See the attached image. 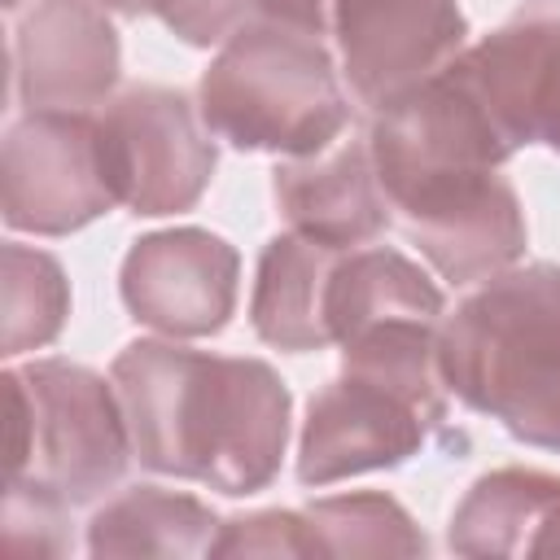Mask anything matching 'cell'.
<instances>
[{
	"instance_id": "obj_1",
	"label": "cell",
	"mask_w": 560,
	"mask_h": 560,
	"mask_svg": "<svg viewBox=\"0 0 560 560\" xmlns=\"http://www.w3.org/2000/svg\"><path fill=\"white\" fill-rule=\"evenodd\" d=\"M109 381L122 402L131 455L149 472L201 481L232 499L276 481L293 398L267 359L140 337L114 354Z\"/></svg>"
},
{
	"instance_id": "obj_2",
	"label": "cell",
	"mask_w": 560,
	"mask_h": 560,
	"mask_svg": "<svg viewBox=\"0 0 560 560\" xmlns=\"http://www.w3.org/2000/svg\"><path fill=\"white\" fill-rule=\"evenodd\" d=\"M451 394L525 446L560 451V262L481 280L438 328Z\"/></svg>"
},
{
	"instance_id": "obj_3",
	"label": "cell",
	"mask_w": 560,
	"mask_h": 560,
	"mask_svg": "<svg viewBox=\"0 0 560 560\" xmlns=\"http://www.w3.org/2000/svg\"><path fill=\"white\" fill-rule=\"evenodd\" d=\"M197 105L214 140L276 158L319 153L350 122V92L328 39L280 22H249L219 44Z\"/></svg>"
},
{
	"instance_id": "obj_4",
	"label": "cell",
	"mask_w": 560,
	"mask_h": 560,
	"mask_svg": "<svg viewBox=\"0 0 560 560\" xmlns=\"http://www.w3.org/2000/svg\"><path fill=\"white\" fill-rule=\"evenodd\" d=\"M9 481L35 486L70 508L96 503L127 472L131 433L114 381L70 359L4 368Z\"/></svg>"
},
{
	"instance_id": "obj_5",
	"label": "cell",
	"mask_w": 560,
	"mask_h": 560,
	"mask_svg": "<svg viewBox=\"0 0 560 560\" xmlns=\"http://www.w3.org/2000/svg\"><path fill=\"white\" fill-rule=\"evenodd\" d=\"M105 175L131 214L192 210L210 188L219 149L201 105L166 83H131L96 109Z\"/></svg>"
},
{
	"instance_id": "obj_6",
	"label": "cell",
	"mask_w": 560,
	"mask_h": 560,
	"mask_svg": "<svg viewBox=\"0 0 560 560\" xmlns=\"http://www.w3.org/2000/svg\"><path fill=\"white\" fill-rule=\"evenodd\" d=\"M394 219L451 284H481L525 254V210L499 166H446L385 188Z\"/></svg>"
},
{
	"instance_id": "obj_7",
	"label": "cell",
	"mask_w": 560,
	"mask_h": 560,
	"mask_svg": "<svg viewBox=\"0 0 560 560\" xmlns=\"http://www.w3.org/2000/svg\"><path fill=\"white\" fill-rule=\"evenodd\" d=\"M0 206L13 232L70 236L118 206L96 109H26L4 131L0 158Z\"/></svg>"
},
{
	"instance_id": "obj_8",
	"label": "cell",
	"mask_w": 560,
	"mask_h": 560,
	"mask_svg": "<svg viewBox=\"0 0 560 560\" xmlns=\"http://www.w3.org/2000/svg\"><path fill=\"white\" fill-rule=\"evenodd\" d=\"M332 44L354 105L381 114L468 48V18L459 0H332Z\"/></svg>"
},
{
	"instance_id": "obj_9",
	"label": "cell",
	"mask_w": 560,
	"mask_h": 560,
	"mask_svg": "<svg viewBox=\"0 0 560 560\" xmlns=\"http://www.w3.org/2000/svg\"><path fill=\"white\" fill-rule=\"evenodd\" d=\"M241 289V254L210 228H162L131 241L118 293L136 324L192 341L228 328Z\"/></svg>"
},
{
	"instance_id": "obj_10",
	"label": "cell",
	"mask_w": 560,
	"mask_h": 560,
	"mask_svg": "<svg viewBox=\"0 0 560 560\" xmlns=\"http://www.w3.org/2000/svg\"><path fill=\"white\" fill-rule=\"evenodd\" d=\"M433 429L438 420L398 389L341 372L306 402L298 438V481L332 486L359 472L398 468L420 455Z\"/></svg>"
},
{
	"instance_id": "obj_11",
	"label": "cell",
	"mask_w": 560,
	"mask_h": 560,
	"mask_svg": "<svg viewBox=\"0 0 560 560\" xmlns=\"http://www.w3.org/2000/svg\"><path fill=\"white\" fill-rule=\"evenodd\" d=\"M13 92L26 109L92 114L114 96L122 48L96 0H35L13 22Z\"/></svg>"
},
{
	"instance_id": "obj_12",
	"label": "cell",
	"mask_w": 560,
	"mask_h": 560,
	"mask_svg": "<svg viewBox=\"0 0 560 560\" xmlns=\"http://www.w3.org/2000/svg\"><path fill=\"white\" fill-rule=\"evenodd\" d=\"M451 66L512 149L542 144L560 153V13H516L468 44Z\"/></svg>"
},
{
	"instance_id": "obj_13",
	"label": "cell",
	"mask_w": 560,
	"mask_h": 560,
	"mask_svg": "<svg viewBox=\"0 0 560 560\" xmlns=\"http://www.w3.org/2000/svg\"><path fill=\"white\" fill-rule=\"evenodd\" d=\"M271 192L280 219L293 232L332 249L368 245L394 223L368 136L337 140L306 158H280Z\"/></svg>"
},
{
	"instance_id": "obj_14",
	"label": "cell",
	"mask_w": 560,
	"mask_h": 560,
	"mask_svg": "<svg viewBox=\"0 0 560 560\" xmlns=\"http://www.w3.org/2000/svg\"><path fill=\"white\" fill-rule=\"evenodd\" d=\"M455 556H560V472L494 468L455 503L446 525Z\"/></svg>"
},
{
	"instance_id": "obj_15",
	"label": "cell",
	"mask_w": 560,
	"mask_h": 560,
	"mask_svg": "<svg viewBox=\"0 0 560 560\" xmlns=\"http://www.w3.org/2000/svg\"><path fill=\"white\" fill-rule=\"evenodd\" d=\"M341 249L311 241L302 232H276L254 271V293H249V324L258 341L289 350V354H311L328 350V319H324V298H328V276Z\"/></svg>"
},
{
	"instance_id": "obj_16",
	"label": "cell",
	"mask_w": 560,
	"mask_h": 560,
	"mask_svg": "<svg viewBox=\"0 0 560 560\" xmlns=\"http://www.w3.org/2000/svg\"><path fill=\"white\" fill-rule=\"evenodd\" d=\"M442 315H446L442 289L402 249L354 245V249L337 254L332 276H328V298H324V319H328L332 346H341L350 332L381 324V319L442 324Z\"/></svg>"
},
{
	"instance_id": "obj_17",
	"label": "cell",
	"mask_w": 560,
	"mask_h": 560,
	"mask_svg": "<svg viewBox=\"0 0 560 560\" xmlns=\"http://www.w3.org/2000/svg\"><path fill=\"white\" fill-rule=\"evenodd\" d=\"M219 516L210 503L166 486H127L105 499L88 521L92 556H166L192 560L210 556L219 538Z\"/></svg>"
},
{
	"instance_id": "obj_18",
	"label": "cell",
	"mask_w": 560,
	"mask_h": 560,
	"mask_svg": "<svg viewBox=\"0 0 560 560\" xmlns=\"http://www.w3.org/2000/svg\"><path fill=\"white\" fill-rule=\"evenodd\" d=\"M0 350L9 359L57 341L70 315V280L48 249L4 241L0 249Z\"/></svg>"
},
{
	"instance_id": "obj_19",
	"label": "cell",
	"mask_w": 560,
	"mask_h": 560,
	"mask_svg": "<svg viewBox=\"0 0 560 560\" xmlns=\"http://www.w3.org/2000/svg\"><path fill=\"white\" fill-rule=\"evenodd\" d=\"M315 556H424V534L411 512L381 490L328 494L302 508Z\"/></svg>"
},
{
	"instance_id": "obj_20",
	"label": "cell",
	"mask_w": 560,
	"mask_h": 560,
	"mask_svg": "<svg viewBox=\"0 0 560 560\" xmlns=\"http://www.w3.org/2000/svg\"><path fill=\"white\" fill-rule=\"evenodd\" d=\"M210 556H315V538L302 512L267 508L223 521Z\"/></svg>"
},
{
	"instance_id": "obj_21",
	"label": "cell",
	"mask_w": 560,
	"mask_h": 560,
	"mask_svg": "<svg viewBox=\"0 0 560 560\" xmlns=\"http://www.w3.org/2000/svg\"><path fill=\"white\" fill-rule=\"evenodd\" d=\"M66 512L70 503L35 490V486H18L9 481L4 494V542L18 556H66L70 538H66Z\"/></svg>"
},
{
	"instance_id": "obj_22",
	"label": "cell",
	"mask_w": 560,
	"mask_h": 560,
	"mask_svg": "<svg viewBox=\"0 0 560 560\" xmlns=\"http://www.w3.org/2000/svg\"><path fill=\"white\" fill-rule=\"evenodd\" d=\"M158 18L188 48H219L254 22V0H162Z\"/></svg>"
},
{
	"instance_id": "obj_23",
	"label": "cell",
	"mask_w": 560,
	"mask_h": 560,
	"mask_svg": "<svg viewBox=\"0 0 560 560\" xmlns=\"http://www.w3.org/2000/svg\"><path fill=\"white\" fill-rule=\"evenodd\" d=\"M254 22H280L311 35H332V0H254Z\"/></svg>"
},
{
	"instance_id": "obj_24",
	"label": "cell",
	"mask_w": 560,
	"mask_h": 560,
	"mask_svg": "<svg viewBox=\"0 0 560 560\" xmlns=\"http://www.w3.org/2000/svg\"><path fill=\"white\" fill-rule=\"evenodd\" d=\"M101 9H109V13H118V18H144V13H158L162 9V0H96Z\"/></svg>"
},
{
	"instance_id": "obj_25",
	"label": "cell",
	"mask_w": 560,
	"mask_h": 560,
	"mask_svg": "<svg viewBox=\"0 0 560 560\" xmlns=\"http://www.w3.org/2000/svg\"><path fill=\"white\" fill-rule=\"evenodd\" d=\"M9 9H18V0H9Z\"/></svg>"
}]
</instances>
